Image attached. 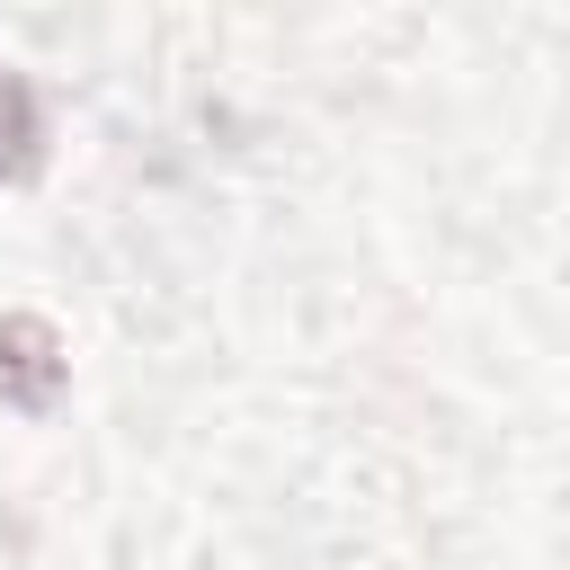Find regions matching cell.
Returning a JSON list of instances; mask_svg holds the SVG:
<instances>
[{
  "label": "cell",
  "mask_w": 570,
  "mask_h": 570,
  "mask_svg": "<svg viewBox=\"0 0 570 570\" xmlns=\"http://www.w3.org/2000/svg\"><path fill=\"white\" fill-rule=\"evenodd\" d=\"M53 383H62L53 330H45V321H27V312H9V321H0V392H9V401H27V410H45V401H53Z\"/></svg>",
  "instance_id": "obj_1"
},
{
  "label": "cell",
  "mask_w": 570,
  "mask_h": 570,
  "mask_svg": "<svg viewBox=\"0 0 570 570\" xmlns=\"http://www.w3.org/2000/svg\"><path fill=\"white\" fill-rule=\"evenodd\" d=\"M45 151V116L27 98V80H0V178H27Z\"/></svg>",
  "instance_id": "obj_2"
}]
</instances>
